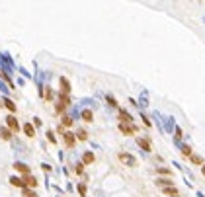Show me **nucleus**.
Returning a JSON list of instances; mask_svg holds the SVG:
<instances>
[{"instance_id": "obj_6", "label": "nucleus", "mask_w": 205, "mask_h": 197, "mask_svg": "<svg viewBox=\"0 0 205 197\" xmlns=\"http://www.w3.org/2000/svg\"><path fill=\"white\" fill-rule=\"evenodd\" d=\"M59 84H61V94L63 96H68V94H70V82H68L65 76L59 78Z\"/></svg>"}, {"instance_id": "obj_11", "label": "nucleus", "mask_w": 205, "mask_h": 197, "mask_svg": "<svg viewBox=\"0 0 205 197\" xmlns=\"http://www.w3.org/2000/svg\"><path fill=\"white\" fill-rule=\"evenodd\" d=\"M10 184H12L14 188L25 189V184H24V180H22V178H18V176H12V178H10Z\"/></svg>"}, {"instance_id": "obj_23", "label": "nucleus", "mask_w": 205, "mask_h": 197, "mask_svg": "<svg viewBox=\"0 0 205 197\" xmlns=\"http://www.w3.org/2000/svg\"><path fill=\"white\" fill-rule=\"evenodd\" d=\"M24 197H39V195L35 193V191H31V189L25 188V189H24Z\"/></svg>"}, {"instance_id": "obj_2", "label": "nucleus", "mask_w": 205, "mask_h": 197, "mask_svg": "<svg viewBox=\"0 0 205 197\" xmlns=\"http://www.w3.org/2000/svg\"><path fill=\"white\" fill-rule=\"evenodd\" d=\"M70 105V98L68 96H63V94H59V102H57V105H55V111L59 115H63L65 113V109Z\"/></svg>"}, {"instance_id": "obj_16", "label": "nucleus", "mask_w": 205, "mask_h": 197, "mask_svg": "<svg viewBox=\"0 0 205 197\" xmlns=\"http://www.w3.org/2000/svg\"><path fill=\"white\" fill-rule=\"evenodd\" d=\"M82 119L86 121V123H90V121H94V113H92V109H82Z\"/></svg>"}, {"instance_id": "obj_13", "label": "nucleus", "mask_w": 205, "mask_h": 197, "mask_svg": "<svg viewBox=\"0 0 205 197\" xmlns=\"http://www.w3.org/2000/svg\"><path fill=\"white\" fill-rule=\"evenodd\" d=\"M94 160H96V156H94V152H84V156H82V164H84V166H88V164H92Z\"/></svg>"}, {"instance_id": "obj_28", "label": "nucleus", "mask_w": 205, "mask_h": 197, "mask_svg": "<svg viewBox=\"0 0 205 197\" xmlns=\"http://www.w3.org/2000/svg\"><path fill=\"white\" fill-rule=\"evenodd\" d=\"M156 172H158V174H166V176H172V172H170L168 168H158Z\"/></svg>"}, {"instance_id": "obj_1", "label": "nucleus", "mask_w": 205, "mask_h": 197, "mask_svg": "<svg viewBox=\"0 0 205 197\" xmlns=\"http://www.w3.org/2000/svg\"><path fill=\"white\" fill-rule=\"evenodd\" d=\"M117 160L123 164V166H129V168H135L137 166V158L129 152H119L117 154Z\"/></svg>"}, {"instance_id": "obj_4", "label": "nucleus", "mask_w": 205, "mask_h": 197, "mask_svg": "<svg viewBox=\"0 0 205 197\" xmlns=\"http://www.w3.org/2000/svg\"><path fill=\"white\" fill-rule=\"evenodd\" d=\"M6 127L14 133V135H16V133H20V123H18V119H16L14 115H8L6 117Z\"/></svg>"}, {"instance_id": "obj_8", "label": "nucleus", "mask_w": 205, "mask_h": 197, "mask_svg": "<svg viewBox=\"0 0 205 197\" xmlns=\"http://www.w3.org/2000/svg\"><path fill=\"white\" fill-rule=\"evenodd\" d=\"M14 170H16V172H20L22 176H29V174H31L29 166H25V164H22V162H16V164H14Z\"/></svg>"}, {"instance_id": "obj_19", "label": "nucleus", "mask_w": 205, "mask_h": 197, "mask_svg": "<svg viewBox=\"0 0 205 197\" xmlns=\"http://www.w3.org/2000/svg\"><path fill=\"white\" fill-rule=\"evenodd\" d=\"M156 185H158L160 189H164V188H170V185H174V184H172V180H156Z\"/></svg>"}, {"instance_id": "obj_21", "label": "nucleus", "mask_w": 205, "mask_h": 197, "mask_svg": "<svg viewBox=\"0 0 205 197\" xmlns=\"http://www.w3.org/2000/svg\"><path fill=\"white\" fill-rule=\"evenodd\" d=\"M190 160H192V164H196V166H203V158L197 156V154H192Z\"/></svg>"}, {"instance_id": "obj_14", "label": "nucleus", "mask_w": 205, "mask_h": 197, "mask_svg": "<svg viewBox=\"0 0 205 197\" xmlns=\"http://www.w3.org/2000/svg\"><path fill=\"white\" fill-rule=\"evenodd\" d=\"M4 108H6L10 113H16V109H18V108H16V104H14L10 98H4Z\"/></svg>"}, {"instance_id": "obj_5", "label": "nucleus", "mask_w": 205, "mask_h": 197, "mask_svg": "<svg viewBox=\"0 0 205 197\" xmlns=\"http://www.w3.org/2000/svg\"><path fill=\"white\" fill-rule=\"evenodd\" d=\"M63 141H65V145L68 148H72L76 145V137H74V133H70V131H65L63 133Z\"/></svg>"}, {"instance_id": "obj_22", "label": "nucleus", "mask_w": 205, "mask_h": 197, "mask_svg": "<svg viewBox=\"0 0 205 197\" xmlns=\"http://www.w3.org/2000/svg\"><path fill=\"white\" fill-rule=\"evenodd\" d=\"M182 154H184V156H188V158H190L192 154H193V150H192V146H184V148H182Z\"/></svg>"}, {"instance_id": "obj_15", "label": "nucleus", "mask_w": 205, "mask_h": 197, "mask_svg": "<svg viewBox=\"0 0 205 197\" xmlns=\"http://www.w3.org/2000/svg\"><path fill=\"white\" fill-rule=\"evenodd\" d=\"M22 129H24V133L29 137V139H31V137H35V127L31 125V123H25V125L22 127Z\"/></svg>"}, {"instance_id": "obj_18", "label": "nucleus", "mask_w": 205, "mask_h": 197, "mask_svg": "<svg viewBox=\"0 0 205 197\" xmlns=\"http://www.w3.org/2000/svg\"><path fill=\"white\" fill-rule=\"evenodd\" d=\"M164 195H172V197H178V189L174 188V185H170V188H164V189H160Z\"/></svg>"}, {"instance_id": "obj_29", "label": "nucleus", "mask_w": 205, "mask_h": 197, "mask_svg": "<svg viewBox=\"0 0 205 197\" xmlns=\"http://www.w3.org/2000/svg\"><path fill=\"white\" fill-rule=\"evenodd\" d=\"M84 172V164L80 162V164H78V166H76V174H82Z\"/></svg>"}, {"instance_id": "obj_24", "label": "nucleus", "mask_w": 205, "mask_h": 197, "mask_svg": "<svg viewBox=\"0 0 205 197\" xmlns=\"http://www.w3.org/2000/svg\"><path fill=\"white\" fill-rule=\"evenodd\" d=\"M41 94H43V96H45V98H47V100H49V102H51V100H53V92H51V88H47V90H45V92H43V90H41Z\"/></svg>"}, {"instance_id": "obj_10", "label": "nucleus", "mask_w": 205, "mask_h": 197, "mask_svg": "<svg viewBox=\"0 0 205 197\" xmlns=\"http://www.w3.org/2000/svg\"><path fill=\"white\" fill-rule=\"evenodd\" d=\"M137 145L143 148L145 152H150V150H152V146H150V141H149V139H141V137H139V139H137Z\"/></svg>"}, {"instance_id": "obj_25", "label": "nucleus", "mask_w": 205, "mask_h": 197, "mask_svg": "<svg viewBox=\"0 0 205 197\" xmlns=\"http://www.w3.org/2000/svg\"><path fill=\"white\" fill-rule=\"evenodd\" d=\"M106 100H108V104H109V105H112V108H117V100H115V98H113V96H108V98H106Z\"/></svg>"}, {"instance_id": "obj_30", "label": "nucleus", "mask_w": 205, "mask_h": 197, "mask_svg": "<svg viewBox=\"0 0 205 197\" xmlns=\"http://www.w3.org/2000/svg\"><path fill=\"white\" fill-rule=\"evenodd\" d=\"M201 174L205 176V164H203V166H201Z\"/></svg>"}, {"instance_id": "obj_12", "label": "nucleus", "mask_w": 205, "mask_h": 197, "mask_svg": "<svg viewBox=\"0 0 205 197\" xmlns=\"http://www.w3.org/2000/svg\"><path fill=\"white\" fill-rule=\"evenodd\" d=\"M12 135H14V133L10 131L8 127H0V139H2V141H10V139H12Z\"/></svg>"}, {"instance_id": "obj_26", "label": "nucleus", "mask_w": 205, "mask_h": 197, "mask_svg": "<svg viewBox=\"0 0 205 197\" xmlns=\"http://www.w3.org/2000/svg\"><path fill=\"white\" fill-rule=\"evenodd\" d=\"M78 193H80L82 197H86V185H84V184L78 185Z\"/></svg>"}, {"instance_id": "obj_9", "label": "nucleus", "mask_w": 205, "mask_h": 197, "mask_svg": "<svg viewBox=\"0 0 205 197\" xmlns=\"http://www.w3.org/2000/svg\"><path fill=\"white\" fill-rule=\"evenodd\" d=\"M117 119H119V123H133V117H131V113H127L125 109H119Z\"/></svg>"}, {"instance_id": "obj_3", "label": "nucleus", "mask_w": 205, "mask_h": 197, "mask_svg": "<svg viewBox=\"0 0 205 197\" xmlns=\"http://www.w3.org/2000/svg\"><path fill=\"white\" fill-rule=\"evenodd\" d=\"M117 129H119V133H123V135H127V137H135L137 131H139L133 123H119Z\"/></svg>"}, {"instance_id": "obj_17", "label": "nucleus", "mask_w": 205, "mask_h": 197, "mask_svg": "<svg viewBox=\"0 0 205 197\" xmlns=\"http://www.w3.org/2000/svg\"><path fill=\"white\" fill-rule=\"evenodd\" d=\"M61 127L63 129H70L72 127V119L68 115H63V119H61Z\"/></svg>"}, {"instance_id": "obj_27", "label": "nucleus", "mask_w": 205, "mask_h": 197, "mask_svg": "<svg viewBox=\"0 0 205 197\" xmlns=\"http://www.w3.org/2000/svg\"><path fill=\"white\" fill-rule=\"evenodd\" d=\"M47 139H49L51 142H57V139H55V133H53V131H47Z\"/></svg>"}, {"instance_id": "obj_7", "label": "nucleus", "mask_w": 205, "mask_h": 197, "mask_svg": "<svg viewBox=\"0 0 205 197\" xmlns=\"http://www.w3.org/2000/svg\"><path fill=\"white\" fill-rule=\"evenodd\" d=\"M22 180H24V184H25V188H28V189H35V188H37V180H35L31 174L29 176H24Z\"/></svg>"}, {"instance_id": "obj_20", "label": "nucleus", "mask_w": 205, "mask_h": 197, "mask_svg": "<svg viewBox=\"0 0 205 197\" xmlns=\"http://www.w3.org/2000/svg\"><path fill=\"white\" fill-rule=\"evenodd\" d=\"M74 137H76V141H86V139H88V133L84 131V129H78V131L74 133Z\"/></svg>"}]
</instances>
